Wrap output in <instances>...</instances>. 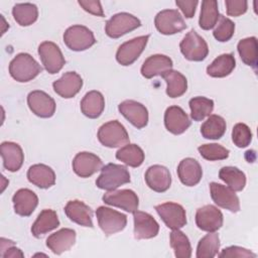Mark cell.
Segmentation results:
<instances>
[{
	"label": "cell",
	"instance_id": "cell-21",
	"mask_svg": "<svg viewBox=\"0 0 258 258\" xmlns=\"http://www.w3.org/2000/svg\"><path fill=\"white\" fill-rule=\"evenodd\" d=\"M191 124L186 113L178 106H170L164 113L165 128L172 134L183 133Z\"/></svg>",
	"mask_w": 258,
	"mask_h": 258
},
{
	"label": "cell",
	"instance_id": "cell-47",
	"mask_svg": "<svg viewBox=\"0 0 258 258\" xmlns=\"http://www.w3.org/2000/svg\"><path fill=\"white\" fill-rule=\"evenodd\" d=\"M219 257H239V258H249V257H256V254L252 251L239 247V246H230L222 250L219 254Z\"/></svg>",
	"mask_w": 258,
	"mask_h": 258
},
{
	"label": "cell",
	"instance_id": "cell-44",
	"mask_svg": "<svg viewBox=\"0 0 258 258\" xmlns=\"http://www.w3.org/2000/svg\"><path fill=\"white\" fill-rule=\"evenodd\" d=\"M232 140L239 148L247 147L252 141V132L244 123H237L232 130Z\"/></svg>",
	"mask_w": 258,
	"mask_h": 258
},
{
	"label": "cell",
	"instance_id": "cell-31",
	"mask_svg": "<svg viewBox=\"0 0 258 258\" xmlns=\"http://www.w3.org/2000/svg\"><path fill=\"white\" fill-rule=\"evenodd\" d=\"M236 67V60L232 53H223L216 57L207 68V74L213 78H225Z\"/></svg>",
	"mask_w": 258,
	"mask_h": 258
},
{
	"label": "cell",
	"instance_id": "cell-5",
	"mask_svg": "<svg viewBox=\"0 0 258 258\" xmlns=\"http://www.w3.org/2000/svg\"><path fill=\"white\" fill-rule=\"evenodd\" d=\"M99 227L106 236L121 232L127 225V217L113 209L99 207L96 211Z\"/></svg>",
	"mask_w": 258,
	"mask_h": 258
},
{
	"label": "cell",
	"instance_id": "cell-26",
	"mask_svg": "<svg viewBox=\"0 0 258 258\" xmlns=\"http://www.w3.org/2000/svg\"><path fill=\"white\" fill-rule=\"evenodd\" d=\"M177 175L184 185L194 186L201 181L203 169L196 159L186 157L179 162L177 166Z\"/></svg>",
	"mask_w": 258,
	"mask_h": 258
},
{
	"label": "cell",
	"instance_id": "cell-22",
	"mask_svg": "<svg viewBox=\"0 0 258 258\" xmlns=\"http://www.w3.org/2000/svg\"><path fill=\"white\" fill-rule=\"evenodd\" d=\"M0 151L5 169L11 172L20 169L24 160V154L19 144L11 141L2 142L0 145Z\"/></svg>",
	"mask_w": 258,
	"mask_h": 258
},
{
	"label": "cell",
	"instance_id": "cell-28",
	"mask_svg": "<svg viewBox=\"0 0 258 258\" xmlns=\"http://www.w3.org/2000/svg\"><path fill=\"white\" fill-rule=\"evenodd\" d=\"M27 178L32 184L40 188H48L55 183L54 171L42 163L31 165L27 170Z\"/></svg>",
	"mask_w": 258,
	"mask_h": 258
},
{
	"label": "cell",
	"instance_id": "cell-3",
	"mask_svg": "<svg viewBox=\"0 0 258 258\" xmlns=\"http://www.w3.org/2000/svg\"><path fill=\"white\" fill-rule=\"evenodd\" d=\"M98 139L102 145L110 148L121 147L129 143L127 130L118 120L103 124L98 130Z\"/></svg>",
	"mask_w": 258,
	"mask_h": 258
},
{
	"label": "cell",
	"instance_id": "cell-24",
	"mask_svg": "<svg viewBox=\"0 0 258 258\" xmlns=\"http://www.w3.org/2000/svg\"><path fill=\"white\" fill-rule=\"evenodd\" d=\"M64 213L68 218L84 227L93 228V212L89 206L79 200L70 201L64 207Z\"/></svg>",
	"mask_w": 258,
	"mask_h": 258
},
{
	"label": "cell",
	"instance_id": "cell-13",
	"mask_svg": "<svg viewBox=\"0 0 258 258\" xmlns=\"http://www.w3.org/2000/svg\"><path fill=\"white\" fill-rule=\"evenodd\" d=\"M27 104L31 112L40 118H50L55 112L54 100L43 91L35 90L28 94Z\"/></svg>",
	"mask_w": 258,
	"mask_h": 258
},
{
	"label": "cell",
	"instance_id": "cell-39",
	"mask_svg": "<svg viewBox=\"0 0 258 258\" xmlns=\"http://www.w3.org/2000/svg\"><path fill=\"white\" fill-rule=\"evenodd\" d=\"M220 249V239L216 232H209L204 236L197 247V258H213Z\"/></svg>",
	"mask_w": 258,
	"mask_h": 258
},
{
	"label": "cell",
	"instance_id": "cell-48",
	"mask_svg": "<svg viewBox=\"0 0 258 258\" xmlns=\"http://www.w3.org/2000/svg\"><path fill=\"white\" fill-rule=\"evenodd\" d=\"M78 3L83 7L84 10L87 12L94 14L96 16L103 17L104 16V11L101 5L100 1L97 0H79Z\"/></svg>",
	"mask_w": 258,
	"mask_h": 258
},
{
	"label": "cell",
	"instance_id": "cell-34",
	"mask_svg": "<svg viewBox=\"0 0 258 258\" xmlns=\"http://www.w3.org/2000/svg\"><path fill=\"white\" fill-rule=\"evenodd\" d=\"M144 152L137 144H126L116 152V158L128 166L138 167L144 161Z\"/></svg>",
	"mask_w": 258,
	"mask_h": 258
},
{
	"label": "cell",
	"instance_id": "cell-33",
	"mask_svg": "<svg viewBox=\"0 0 258 258\" xmlns=\"http://www.w3.org/2000/svg\"><path fill=\"white\" fill-rule=\"evenodd\" d=\"M220 18V13L218 9V2L216 0H204L202 2L201 14L199 19V24L202 29L210 30L217 23Z\"/></svg>",
	"mask_w": 258,
	"mask_h": 258
},
{
	"label": "cell",
	"instance_id": "cell-36",
	"mask_svg": "<svg viewBox=\"0 0 258 258\" xmlns=\"http://www.w3.org/2000/svg\"><path fill=\"white\" fill-rule=\"evenodd\" d=\"M238 52L242 61L250 67L256 68L258 59V44L255 36L243 38L238 42Z\"/></svg>",
	"mask_w": 258,
	"mask_h": 258
},
{
	"label": "cell",
	"instance_id": "cell-19",
	"mask_svg": "<svg viewBox=\"0 0 258 258\" xmlns=\"http://www.w3.org/2000/svg\"><path fill=\"white\" fill-rule=\"evenodd\" d=\"M145 181L152 190L163 192L170 187L171 175L165 166L154 164L149 166L146 170Z\"/></svg>",
	"mask_w": 258,
	"mask_h": 258
},
{
	"label": "cell",
	"instance_id": "cell-1",
	"mask_svg": "<svg viewBox=\"0 0 258 258\" xmlns=\"http://www.w3.org/2000/svg\"><path fill=\"white\" fill-rule=\"evenodd\" d=\"M42 71L40 64L26 52L18 53L9 63L10 76L19 83H26L37 77Z\"/></svg>",
	"mask_w": 258,
	"mask_h": 258
},
{
	"label": "cell",
	"instance_id": "cell-6",
	"mask_svg": "<svg viewBox=\"0 0 258 258\" xmlns=\"http://www.w3.org/2000/svg\"><path fill=\"white\" fill-rule=\"evenodd\" d=\"M66 45L74 51H83L96 43L94 33L86 26L73 25L63 33Z\"/></svg>",
	"mask_w": 258,
	"mask_h": 258
},
{
	"label": "cell",
	"instance_id": "cell-43",
	"mask_svg": "<svg viewBox=\"0 0 258 258\" xmlns=\"http://www.w3.org/2000/svg\"><path fill=\"white\" fill-rule=\"evenodd\" d=\"M235 32V23L226 16L220 15V21L213 31L214 37L220 42H226L232 38Z\"/></svg>",
	"mask_w": 258,
	"mask_h": 258
},
{
	"label": "cell",
	"instance_id": "cell-40",
	"mask_svg": "<svg viewBox=\"0 0 258 258\" xmlns=\"http://www.w3.org/2000/svg\"><path fill=\"white\" fill-rule=\"evenodd\" d=\"M170 247L174 251L176 258H189L191 256V246L188 238L184 233L177 230H172L169 235Z\"/></svg>",
	"mask_w": 258,
	"mask_h": 258
},
{
	"label": "cell",
	"instance_id": "cell-46",
	"mask_svg": "<svg viewBox=\"0 0 258 258\" xmlns=\"http://www.w3.org/2000/svg\"><path fill=\"white\" fill-rule=\"evenodd\" d=\"M227 14L229 16H240L247 11L248 2L246 0H226Z\"/></svg>",
	"mask_w": 258,
	"mask_h": 258
},
{
	"label": "cell",
	"instance_id": "cell-17",
	"mask_svg": "<svg viewBox=\"0 0 258 258\" xmlns=\"http://www.w3.org/2000/svg\"><path fill=\"white\" fill-rule=\"evenodd\" d=\"M133 219L135 239H151L157 236L159 225L150 214L137 210L133 213Z\"/></svg>",
	"mask_w": 258,
	"mask_h": 258
},
{
	"label": "cell",
	"instance_id": "cell-25",
	"mask_svg": "<svg viewBox=\"0 0 258 258\" xmlns=\"http://www.w3.org/2000/svg\"><path fill=\"white\" fill-rule=\"evenodd\" d=\"M14 212L22 217L30 216L38 205V198L34 191L29 188L18 189L13 198Z\"/></svg>",
	"mask_w": 258,
	"mask_h": 258
},
{
	"label": "cell",
	"instance_id": "cell-18",
	"mask_svg": "<svg viewBox=\"0 0 258 258\" xmlns=\"http://www.w3.org/2000/svg\"><path fill=\"white\" fill-rule=\"evenodd\" d=\"M102 167L103 161L92 152H79L73 160V169L81 177H89L101 170Z\"/></svg>",
	"mask_w": 258,
	"mask_h": 258
},
{
	"label": "cell",
	"instance_id": "cell-49",
	"mask_svg": "<svg viewBox=\"0 0 258 258\" xmlns=\"http://www.w3.org/2000/svg\"><path fill=\"white\" fill-rule=\"evenodd\" d=\"M175 4L182 11L183 15L186 18H191V17H194V15L196 13V8H197V5L199 4V1H197V0H191V1L176 0Z\"/></svg>",
	"mask_w": 258,
	"mask_h": 258
},
{
	"label": "cell",
	"instance_id": "cell-29",
	"mask_svg": "<svg viewBox=\"0 0 258 258\" xmlns=\"http://www.w3.org/2000/svg\"><path fill=\"white\" fill-rule=\"evenodd\" d=\"M59 221L56 213L50 209H44L40 212L37 219L31 227V233L35 238H40L46 233L56 229Z\"/></svg>",
	"mask_w": 258,
	"mask_h": 258
},
{
	"label": "cell",
	"instance_id": "cell-45",
	"mask_svg": "<svg viewBox=\"0 0 258 258\" xmlns=\"http://www.w3.org/2000/svg\"><path fill=\"white\" fill-rule=\"evenodd\" d=\"M0 249H1L0 256L3 258H7V257L15 258V257H23L24 256L23 253L21 252V250L18 249L17 247H15L14 242L11 240L1 238Z\"/></svg>",
	"mask_w": 258,
	"mask_h": 258
},
{
	"label": "cell",
	"instance_id": "cell-15",
	"mask_svg": "<svg viewBox=\"0 0 258 258\" xmlns=\"http://www.w3.org/2000/svg\"><path fill=\"white\" fill-rule=\"evenodd\" d=\"M102 200L105 204L120 208L128 213H134L139 206V199L132 189L111 190L105 194Z\"/></svg>",
	"mask_w": 258,
	"mask_h": 258
},
{
	"label": "cell",
	"instance_id": "cell-10",
	"mask_svg": "<svg viewBox=\"0 0 258 258\" xmlns=\"http://www.w3.org/2000/svg\"><path fill=\"white\" fill-rule=\"evenodd\" d=\"M155 210L166 227L171 230L180 229L186 224L185 210L179 204L167 202L157 205Z\"/></svg>",
	"mask_w": 258,
	"mask_h": 258
},
{
	"label": "cell",
	"instance_id": "cell-2",
	"mask_svg": "<svg viewBox=\"0 0 258 258\" xmlns=\"http://www.w3.org/2000/svg\"><path fill=\"white\" fill-rule=\"evenodd\" d=\"M128 182H130V173L127 167L116 163H108L103 166L100 175L96 179V185L108 191L115 190Z\"/></svg>",
	"mask_w": 258,
	"mask_h": 258
},
{
	"label": "cell",
	"instance_id": "cell-4",
	"mask_svg": "<svg viewBox=\"0 0 258 258\" xmlns=\"http://www.w3.org/2000/svg\"><path fill=\"white\" fill-rule=\"evenodd\" d=\"M179 48L183 56L192 61H202L209 53V47L206 40L194 29L184 35L179 43Z\"/></svg>",
	"mask_w": 258,
	"mask_h": 258
},
{
	"label": "cell",
	"instance_id": "cell-11",
	"mask_svg": "<svg viewBox=\"0 0 258 258\" xmlns=\"http://www.w3.org/2000/svg\"><path fill=\"white\" fill-rule=\"evenodd\" d=\"M149 36V34L141 35L122 43L116 52L117 61L122 66L132 64L144 50Z\"/></svg>",
	"mask_w": 258,
	"mask_h": 258
},
{
	"label": "cell",
	"instance_id": "cell-32",
	"mask_svg": "<svg viewBox=\"0 0 258 258\" xmlns=\"http://www.w3.org/2000/svg\"><path fill=\"white\" fill-rule=\"evenodd\" d=\"M166 82V94L170 98H178L182 96L187 90L186 78L179 72L170 70L164 73L162 76Z\"/></svg>",
	"mask_w": 258,
	"mask_h": 258
},
{
	"label": "cell",
	"instance_id": "cell-41",
	"mask_svg": "<svg viewBox=\"0 0 258 258\" xmlns=\"http://www.w3.org/2000/svg\"><path fill=\"white\" fill-rule=\"evenodd\" d=\"M190 117L195 121H202L210 116L214 110V101L206 97H194L189 100Z\"/></svg>",
	"mask_w": 258,
	"mask_h": 258
},
{
	"label": "cell",
	"instance_id": "cell-14",
	"mask_svg": "<svg viewBox=\"0 0 258 258\" xmlns=\"http://www.w3.org/2000/svg\"><path fill=\"white\" fill-rule=\"evenodd\" d=\"M210 192L212 200L219 207L232 213H237L240 211L239 198L230 187L218 182H211Z\"/></svg>",
	"mask_w": 258,
	"mask_h": 258
},
{
	"label": "cell",
	"instance_id": "cell-23",
	"mask_svg": "<svg viewBox=\"0 0 258 258\" xmlns=\"http://www.w3.org/2000/svg\"><path fill=\"white\" fill-rule=\"evenodd\" d=\"M76 231L63 228L51 234L46 239V246L53 254L59 255L70 250L76 243Z\"/></svg>",
	"mask_w": 258,
	"mask_h": 258
},
{
	"label": "cell",
	"instance_id": "cell-42",
	"mask_svg": "<svg viewBox=\"0 0 258 258\" xmlns=\"http://www.w3.org/2000/svg\"><path fill=\"white\" fill-rule=\"evenodd\" d=\"M198 150L202 157L207 160L215 161V160H223L228 158L229 150L218 143H210L204 144L198 147Z\"/></svg>",
	"mask_w": 258,
	"mask_h": 258
},
{
	"label": "cell",
	"instance_id": "cell-8",
	"mask_svg": "<svg viewBox=\"0 0 258 258\" xmlns=\"http://www.w3.org/2000/svg\"><path fill=\"white\" fill-rule=\"evenodd\" d=\"M156 29L165 35L174 34L186 28L185 21L178 10L164 9L158 12L154 18Z\"/></svg>",
	"mask_w": 258,
	"mask_h": 258
},
{
	"label": "cell",
	"instance_id": "cell-37",
	"mask_svg": "<svg viewBox=\"0 0 258 258\" xmlns=\"http://www.w3.org/2000/svg\"><path fill=\"white\" fill-rule=\"evenodd\" d=\"M12 15L19 25L28 26L37 20L38 9L32 3H17L12 8Z\"/></svg>",
	"mask_w": 258,
	"mask_h": 258
},
{
	"label": "cell",
	"instance_id": "cell-7",
	"mask_svg": "<svg viewBox=\"0 0 258 258\" xmlns=\"http://www.w3.org/2000/svg\"><path fill=\"white\" fill-rule=\"evenodd\" d=\"M140 25L141 21L136 16L127 12H120L106 22L105 32L111 38H119Z\"/></svg>",
	"mask_w": 258,
	"mask_h": 258
},
{
	"label": "cell",
	"instance_id": "cell-20",
	"mask_svg": "<svg viewBox=\"0 0 258 258\" xmlns=\"http://www.w3.org/2000/svg\"><path fill=\"white\" fill-rule=\"evenodd\" d=\"M54 92L64 99L75 97L83 87V80L76 72H68L52 83Z\"/></svg>",
	"mask_w": 258,
	"mask_h": 258
},
{
	"label": "cell",
	"instance_id": "cell-35",
	"mask_svg": "<svg viewBox=\"0 0 258 258\" xmlns=\"http://www.w3.org/2000/svg\"><path fill=\"white\" fill-rule=\"evenodd\" d=\"M219 177L234 191H241L246 185L245 173L234 166H224L219 171Z\"/></svg>",
	"mask_w": 258,
	"mask_h": 258
},
{
	"label": "cell",
	"instance_id": "cell-30",
	"mask_svg": "<svg viewBox=\"0 0 258 258\" xmlns=\"http://www.w3.org/2000/svg\"><path fill=\"white\" fill-rule=\"evenodd\" d=\"M105 108V99L99 91L88 92L81 101L82 113L91 119L101 116Z\"/></svg>",
	"mask_w": 258,
	"mask_h": 258
},
{
	"label": "cell",
	"instance_id": "cell-16",
	"mask_svg": "<svg viewBox=\"0 0 258 258\" xmlns=\"http://www.w3.org/2000/svg\"><path fill=\"white\" fill-rule=\"evenodd\" d=\"M119 112L136 128L141 129L148 123V111L144 105L134 100H125L118 105Z\"/></svg>",
	"mask_w": 258,
	"mask_h": 258
},
{
	"label": "cell",
	"instance_id": "cell-38",
	"mask_svg": "<svg viewBox=\"0 0 258 258\" xmlns=\"http://www.w3.org/2000/svg\"><path fill=\"white\" fill-rule=\"evenodd\" d=\"M226 121L219 115H210L202 124L201 133L206 139H220L226 132Z\"/></svg>",
	"mask_w": 258,
	"mask_h": 258
},
{
	"label": "cell",
	"instance_id": "cell-9",
	"mask_svg": "<svg viewBox=\"0 0 258 258\" xmlns=\"http://www.w3.org/2000/svg\"><path fill=\"white\" fill-rule=\"evenodd\" d=\"M38 54L41 62L49 74L58 73L66 63L59 47L52 41H43L38 46Z\"/></svg>",
	"mask_w": 258,
	"mask_h": 258
},
{
	"label": "cell",
	"instance_id": "cell-27",
	"mask_svg": "<svg viewBox=\"0 0 258 258\" xmlns=\"http://www.w3.org/2000/svg\"><path fill=\"white\" fill-rule=\"evenodd\" d=\"M172 60L169 56L164 54H153L144 60L141 67V75L146 79L162 76L172 69Z\"/></svg>",
	"mask_w": 258,
	"mask_h": 258
},
{
	"label": "cell",
	"instance_id": "cell-12",
	"mask_svg": "<svg viewBox=\"0 0 258 258\" xmlns=\"http://www.w3.org/2000/svg\"><path fill=\"white\" fill-rule=\"evenodd\" d=\"M196 224L202 231L216 232L223 226V214L214 205H206L197 210Z\"/></svg>",
	"mask_w": 258,
	"mask_h": 258
}]
</instances>
